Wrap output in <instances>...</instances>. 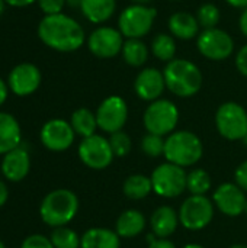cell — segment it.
Instances as JSON below:
<instances>
[{
  "mask_svg": "<svg viewBox=\"0 0 247 248\" xmlns=\"http://www.w3.org/2000/svg\"><path fill=\"white\" fill-rule=\"evenodd\" d=\"M38 38L48 48L58 52H73L86 42L83 26L66 13L45 15L36 29Z\"/></svg>",
  "mask_w": 247,
  "mask_h": 248,
  "instance_id": "obj_1",
  "label": "cell"
},
{
  "mask_svg": "<svg viewBox=\"0 0 247 248\" xmlns=\"http://www.w3.org/2000/svg\"><path fill=\"white\" fill-rule=\"evenodd\" d=\"M166 89L178 97H192L202 87L199 67L185 58H175L163 70Z\"/></svg>",
  "mask_w": 247,
  "mask_h": 248,
  "instance_id": "obj_2",
  "label": "cell"
},
{
  "mask_svg": "<svg viewBox=\"0 0 247 248\" xmlns=\"http://www.w3.org/2000/svg\"><path fill=\"white\" fill-rule=\"evenodd\" d=\"M79 199L68 189H57L49 192L39 206L41 219L52 228L67 225L76 217Z\"/></svg>",
  "mask_w": 247,
  "mask_h": 248,
  "instance_id": "obj_3",
  "label": "cell"
},
{
  "mask_svg": "<svg viewBox=\"0 0 247 248\" xmlns=\"http://www.w3.org/2000/svg\"><path fill=\"white\" fill-rule=\"evenodd\" d=\"M202 142L199 137L191 131L172 132L165 142V157L169 163L181 167L197 164L202 157Z\"/></svg>",
  "mask_w": 247,
  "mask_h": 248,
  "instance_id": "obj_4",
  "label": "cell"
},
{
  "mask_svg": "<svg viewBox=\"0 0 247 248\" xmlns=\"http://www.w3.org/2000/svg\"><path fill=\"white\" fill-rule=\"evenodd\" d=\"M157 10L148 4L132 3L121 10L118 16V29L125 39H141L153 29Z\"/></svg>",
  "mask_w": 247,
  "mask_h": 248,
  "instance_id": "obj_5",
  "label": "cell"
},
{
  "mask_svg": "<svg viewBox=\"0 0 247 248\" xmlns=\"http://www.w3.org/2000/svg\"><path fill=\"white\" fill-rule=\"evenodd\" d=\"M147 132L156 135H170L179 122L178 106L167 99H157L150 102L143 116Z\"/></svg>",
  "mask_w": 247,
  "mask_h": 248,
  "instance_id": "obj_6",
  "label": "cell"
},
{
  "mask_svg": "<svg viewBox=\"0 0 247 248\" xmlns=\"http://www.w3.org/2000/svg\"><path fill=\"white\" fill-rule=\"evenodd\" d=\"M150 179L153 185V192L162 198H178L186 190L188 174L185 169L169 161L156 167Z\"/></svg>",
  "mask_w": 247,
  "mask_h": 248,
  "instance_id": "obj_7",
  "label": "cell"
},
{
  "mask_svg": "<svg viewBox=\"0 0 247 248\" xmlns=\"http://www.w3.org/2000/svg\"><path fill=\"white\" fill-rule=\"evenodd\" d=\"M197 48L210 61H224L234 52V39L227 31L220 28L202 29L197 36Z\"/></svg>",
  "mask_w": 247,
  "mask_h": 248,
  "instance_id": "obj_8",
  "label": "cell"
},
{
  "mask_svg": "<svg viewBox=\"0 0 247 248\" xmlns=\"http://www.w3.org/2000/svg\"><path fill=\"white\" fill-rule=\"evenodd\" d=\"M215 126L220 135L226 140H243L247 134L246 109L236 102L223 103L215 113Z\"/></svg>",
  "mask_w": 247,
  "mask_h": 248,
  "instance_id": "obj_9",
  "label": "cell"
},
{
  "mask_svg": "<svg viewBox=\"0 0 247 248\" xmlns=\"http://www.w3.org/2000/svg\"><path fill=\"white\" fill-rule=\"evenodd\" d=\"M213 218L214 206L205 195L189 196L179 209V222L189 231L204 230Z\"/></svg>",
  "mask_w": 247,
  "mask_h": 248,
  "instance_id": "obj_10",
  "label": "cell"
},
{
  "mask_svg": "<svg viewBox=\"0 0 247 248\" xmlns=\"http://www.w3.org/2000/svg\"><path fill=\"white\" fill-rule=\"evenodd\" d=\"M89 51L99 60H111L121 54L125 38L118 28L100 25L86 39Z\"/></svg>",
  "mask_w": 247,
  "mask_h": 248,
  "instance_id": "obj_11",
  "label": "cell"
},
{
  "mask_svg": "<svg viewBox=\"0 0 247 248\" xmlns=\"http://www.w3.org/2000/svg\"><path fill=\"white\" fill-rule=\"evenodd\" d=\"M79 157L89 169L103 170L112 163L115 155L112 153L109 140L95 134L87 138H83L79 145Z\"/></svg>",
  "mask_w": 247,
  "mask_h": 248,
  "instance_id": "obj_12",
  "label": "cell"
},
{
  "mask_svg": "<svg viewBox=\"0 0 247 248\" xmlns=\"http://www.w3.org/2000/svg\"><path fill=\"white\" fill-rule=\"evenodd\" d=\"M127 119H128V105L121 96L114 94L103 99L96 110L98 126L108 134L122 131Z\"/></svg>",
  "mask_w": 247,
  "mask_h": 248,
  "instance_id": "obj_13",
  "label": "cell"
},
{
  "mask_svg": "<svg viewBox=\"0 0 247 248\" xmlns=\"http://www.w3.org/2000/svg\"><path fill=\"white\" fill-rule=\"evenodd\" d=\"M42 81L41 70L31 62H22L15 65L7 76L9 90L16 96H29L35 93Z\"/></svg>",
  "mask_w": 247,
  "mask_h": 248,
  "instance_id": "obj_14",
  "label": "cell"
},
{
  "mask_svg": "<svg viewBox=\"0 0 247 248\" xmlns=\"http://www.w3.org/2000/svg\"><path fill=\"white\" fill-rule=\"evenodd\" d=\"M74 129L70 122L64 119H51L41 128V142L51 151H64L71 147L74 141Z\"/></svg>",
  "mask_w": 247,
  "mask_h": 248,
  "instance_id": "obj_15",
  "label": "cell"
},
{
  "mask_svg": "<svg viewBox=\"0 0 247 248\" xmlns=\"http://www.w3.org/2000/svg\"><path fill=\"white\" fill-rule=\"evenodd\" d=\"M165 89H166V81H165L163 71L154 67L143 68L134 80L135 94L146 102H154L160 99Z\"/></svg>",
  "mask_w": 247,
  "mask_h": 248,
  "instance_id": "obj_16",
  "label": "cell"
},
{
  "mask_svg": "<svg viewBox=\"0 0 247 248\" xmlns=\"http://www.w3.org/2000/svg\"><path fill=\"white\" fill-rule=\"evenodd\" d=\"M217 208L227 217H239L246 212V195L234 183H224L218 186L213 196Z\"/></svg>",
  "mask_w": 247,
  "mask_h": 248,
  "instance_id": "obj_17",
  "label": "cell"
},
{
  "mask_svg": "<svg viewBox=\"0 0 247 248\" xmlns=\"http://www.w3.org/2000/svg\"><path fill=\"white\" fill-rule=\"evenodd\" d=\"M31 170V158L26 147L22 144L15 150L3 155L1 160V173L9 182L23 180Z\"/></svg>",
  "mask_w": 247,
  "mask_h": 248,
  "instance_id": "obj_18",
  "label": "cell"
},
{
  "mask_svg": "<svg viewBox=\"0 0 247 248\" xmlns=\"http://www.w3.org/2000/svg\"><path fill=\"white\" fill-rule=\"evenodd\" d=\"M167 28L170 35H173L176 39L182 41H191L199 35V22L195 15L188 12H175L170 15L167 20Z\"/></svg>",
  "mask_w": 247,
  "mask_h": 248,
  "instance_id": "obj_19",
  "label": "cell"
},
{
  "mask_svg": "<svg viewBox=\"0 0 247 248\" xmlns=\"http://www.w3.org/2000/svg\"><path fill=\"white\" fill-rule=\"evenodd\" d=\"M22 144V131L16 118L0 112V154H7Z\"/></svg>",
  "mask_w": 247,
  "mask_h": 248,
  "instance_id": "obj_20",
  "label": "cell"
},
{
  "mask_svg": "<svg viewBox=\"0 0 247 248\" xmlns=\"http://www.w3.org/2000/svg\"><path fill=\"white\" fill-rule=\"evenodd\" d=\"M150 224L153 234L157 238H167L179 225V214H176L170 206H160L153 212Z\"/></svg>",
  "mask_w": 247,
  "mask_h": 248,
  "instance_id": "obj_21",
  "label": "cell"
},
{
  "mask_svg": "<svg viewBox=\"0 0 247 248\" xmlns=\"http://www.w3.org/2000/svg\"><path fill=\"white\" fill-rule=\"evenodd\" d=\"M82 15L95 25L108 22L116 10V0H82Z\"/></svg>",
  "mask_w": 247,
  "mask_h": 248,
  "instance_id": "obj_22",
  "label": "cell"
},
{
  "mask_svg": "<svg viewBox=\"0 0 247 248\" xmlns=\"http://www.w3.org/2000/svg\"><path fill=\"white\" fill-rule=\"evenodd\" d=\"M144 227H146L144 215L140 211L128 209L118 217L115 232L122 238H134L138 234H141Z\"/></svg>",
  "mask_w": 247,
  "mask_h": 248,
  "instance_id": "obj_23",
  "label": "cell"
},
{
  "mask_svg": "<svg viewBox=\"0 0 247 248\" xmlns=\"http://www.w3.org/2000/svg\"><path fill=\"white\" fill-rule=\"evenodd\" d=\"M119 235L106 228H90L82 235L80 248H119Z\"/></svg>",
  "mask_w": 247,
  "mask_h": 248,
  "instance_id": "obj_24",
  "label": "cell"
},
{
  "mask_svg": "<svg viewBox=\"0 0 247 248\" xmlns=\"http://www.w3.org/2000/svg\"><path fill=\"white\" fill-rule=\"evenodd\" d=\"M150 51L151 54L163 61V62H170L172 60L176 58V51H178V46H176V38L170 33H165V32H160L157 33L153 39H151V45H150Z\"/></svg>",
  "mask_w": 247,
  "mask_h": 248,
  "instance_id": "obj_25",
  "label": "cell"
},
{
  "mask_svg": "<svg viewBox=\"0 0 247 248\" xmlns=\"http://www.w3.org/2000/svg\"><path fill=\"white\" fill-rule=\"evenodd\" d=\"M150 49L141 39H125L121 55L125 64L131 67H143L148 60Z\"/></svg>",
  "mask_w": 247,
  "mask_h": 248,
  "instance_id": "obj_26",
  "label": "cell"
},
{
  "mask_svg": "<svg viewBox=\"0 0 247 248\" xmlns=\"http://www.w3.org/2000/svg\"><path fill=\"white\" fill-rule=\"evenodd\" d=\"M70 124H71L74 132L83 138L95 135L96 129L99 128L98 121H96V113H93L87 108H80V109L74 110L71 115Z\"/></svg>",
  "mask_w": 247,
  "mask_h": 248,
  "instance_id": "obj_27",
  "label": "cell"
},
{
  "mask_svg": "<svg viewBox=\"0 0 247 248\" xmlns=\"http://www.w3.org/2000/svg\"><path fill=\"white\" fill-rule=\"evenodd\" d=\"M124 195L130 199H144L153 190L151 179L144 174H132L124 182Z\"/></svg>",
  "mask_w": 247,
  "mask_h": 248,
  "instance_id": "obj_28",
  "label": "cell"
},
{
  "mask_svg": "<svg viewBox=\"0 0 247 248\" xmlns=\"http://www.w3.org/2000/svg\"><path fill=\"white\" fill-rule=\"evenodd\" d=\"M186 189L191 195H207L211 189V176L202 169H194L188 173Z\"/></svg>",
  "mask_w": 247,
  "mask_h": 248,
  "instance_id": "obj_29",
  "label": "cell"
},
{
  "mask_svg": "<svg viewBox=\"0 0 247 248\" xmlns=\"http://www.w3.org/2000/svg\"><path fill=\"white\" fill-rule=\"evenodd\" d=\"M49 240L54 248H80V244H82V237H79L76 231L67 227L54 228Z\"/></svg>",
  "mask_w": 247,
  "mask_h": 248,
  "instance_id": "obj_30",
  "label": "cell"
},
{
  "mask_svg": "<svg viewBox=\"0 0 247 248\" xmlns=\"http://www.w3.org/2000/svg\"><path fill=\"white\" fill-rule=\"evenodd\" d=\"M197 19L204 29L217 28L221 20V10L214 3H204L197 10Z\"/></svg>",
  "mask_w": 247,
  "mask_h": 248,
  "instance_id": "obj_31",
  "label": "cell"
},
{
  "mask_svg": "<svg viewBox=\"0 0 247 248\" xmlns=\"http://www.w3.org/2000/svg\"><path fill=\"white\" fill-rule=\"evenodd\" d=\"M165 142L166 140L162 135L147 132L141 140V148L148 157H160L165 154Z\"/></svg>",
  "mask_w": 247,
  "mask_h": 248,
  "instance_id": "obj_32",
  "label": "cell"
},
{
  "mask_svg": "<svg viewBox=\"0 0 247 248\" xmlns=\"http://www.w3.org/2000/svg\"><path fill=\"white\" fill-rule=\"evenodd\" d=\"M109 144L115 157H125L131 151V138L127 132L118 131L111 134Z\"/></svg>",
  "mask_w": 247,
  "mask_h": 248,
  "instance_id": "obj_33",
  "label": "cell"
},
{
  "mask_svg": "<svg viewBox=\"0 0 247 248\" xmlns=\"http://www.w3.org/2000/svg\"><path fill=\"white\" fill-rule=\"evenodd\" d=\"M36 3L45 15L63 13V9L67 4L66 0H36Z\"/></svg>",
  "mask_w": 247,
  "mask_h": 248,
  "instance_id": "obj_34",
  "label": "cell"
},
{
  "mask_svg": "<svg viewBox=\"0 0 247 248\" xmlns=\"http://www.w3.org/2000/svg\"><path fill=\"white\" fill-rule=\"evenodd\" d=\"M20 248H54L49 238L41 235V234H33L25 238Z\"/></svg>",
  "mask_w": 247,
  "mask_h": 248,
  "instance_id": "obj_35",
  "label": "cell"
},
{
  "mask_svg": "<svg viewBox=\"0 0 247 248\" xmlns=\"http://www.w3.org/2000/svg\"><path fill=\"white\" fill-rule=\"evenodd\" d=\"M236 67L242 76L247 77V44L243 45L236 54Z\"/></svg>",
  "mask_w": 247,
  "mask_h": 248,
  "instance_id": "obj_36",
  "label": "cell"
},
{
  "mask_svg": "<svg viewBox=\"0 0 247 248\" xmlns=\"http://www.w3.org/2000/svg\"><path fill=\"white\" fill-rule=\"evenodd\" d=\"M234 179H236V185L240 189H243L245 192H247V161H243L237 167V170L234 173Z\"/></svg>",
  "mask_w": 247,
  "mask_h": 248,
  "instance_id": "obj_37",
  "label": "cell"
},
{
  "mask_svg": "<svg viewBox=\"0 0 247 248\" xmlns=\"http://www.w3.org/2000/svg\"><path fill=\"white\" fill-rule=\"evenodd\" d=\"M148 248H176L172 241H169L167 238H157L154 234L148 235Z\"/></svg>",
  "mask_w": 247,
  "mask_h": 248,
  "instance_id": "obj_38",
  "label": "cell"
},
{
  "mask_svg": "<svg viewBox=\"0 0 247 248\" xmlns=\"http://www.w3.org/2000/svg\"><path fill=\"white\" fill-rule=\"evenodd\" d=\"M35 1L36 0H4V3L12 6V7H26V6H31Z\"/></svg>",
  "mask_w": 247,
  "mask_h": 248,
  "instance_id": "obj_39",
  "label": "cell"
},
{
  "mask_svg": "<svg viewBox=\"0 0 247 248\" xmlns=\"http://www.w3.org/2000/svg\"><path fill=\"white\" fill-rule=\"evenodd\" d=\"M239 29L247 38V7L242 12L240 17H239Z\"/></svg>",
  "mask_w": 247,
  "mask_h": 248,
  "instance_id": "obj_40",
  "label": "cell"
},
{
  "mask_svg": "<svg viewBox=\"0 0 247 248\" xmlns=\"http://www.w3.org/2000/svg\"><path fill=\"white\" fill-rule=\"evenodd\" d=\"M7 94H9V86L3 78H0V106L6 102Z\"/></svg>",
  "mask_w": 247,
  "mask_h": 248,
  "instance_id": "obj_41",
  "label": "cell"
},
{
  "mask_svg": "<svg viewBox=\"0 0 247 248\" xmlns=\"http://www.w3.org/2000/svg\"><path fill=\"white\" fill-rule=\"evenodd\" d=\"M7 198H9V190H7V186L3 180H0V208L7 202Z\"/></svg>",
  "mask_w": 247,
  "mask_h": 248,
  "instance_id": "obj_42",
  "label": "cell"
},
{
  "mask_svg": "<svg viewBox=\"0 0 247 248\" xmlns=\"http://www.w3.org/2000/svg\"><path fill=\"white\" fill-rule=\"evenodd\" d=\"M226 3L231 7H236V9H246L247 7V0H226Z\"/></svg>",
  "mask_w": 247,
  "mask_h": 248,
  "instance_id": "obj_43",
  "label": "cell"
},
{
  "mask_svg": "<svg viewBox=\"0 0 247 248\" xmlns=\"http://www.w3.org/2000/svg\"><path fill=\"white\" fill-rule=\"evenodd\" d=\"M66 1H67V4H68L70 7H79V9H80L82 0H66Z\"/></svg>",
  "mask_w": 247,
  "mask_h": 248,
  "instance_id": "obj_44",
  "label": "cell"
},
{
  "mask_svg": "<svg viewBox=\"0 0 247 248\" xmlns=\"http://www.w3.org/2000/svg\"><path fill=\"white\" fill-rule=\"evenodd\" d=\"M151 0H132V3H137V4H148Z\"/></svg>",
  "mask_w": 247,
  "mask_h": 248,
  "instance_id": "obj_45",
  "label": "cell"
},
{
  "mask_svg": "<svg viewBox=\"0 0 247 248\" xmlns=\"http://www.w3.org/2000/svg\"><path fill=\"white\" fill-rule=\"evenodd\" d=\"M4 6H6L4 0H0V16H1V13L4 12Z\"/></svg>",
  "mask_w": 247,
  "mask_h": 248,
  "instance_id": "obj_46",
  "label": "cell"
},
{
  "mask_svg": "<svg viewBox=\"0 0 247 248\" xmlns=\"http://www.w3.org/2000/svg\"><path fill=\"white\" fill-rule=\"evenodd\" d=\"M183 248H205V247H202V246H199V244H188V246H185Z\"/></svg>",
  "mask_w": 247,
  "mask_h": 248,
  "instance_id": "obj_47",
  "label": "cell"
},
{
  "mask_svg": "<svg viewBox=\"0 0 247 248\" xmlns=\"http://www.w3.org/2000/svg\"><path fill=\"white\" fill-rule=\"evenodd\" d=\"M230 248H247V246H245V244H236V246H231Z\"/></svg>",
  "mask_w": 247,
  "mask_h": 248,
  "instance_id": "obj_48",
  "label": "cell"
},
{
  "mask_svg": "<svg viewBox=\"0 0 247 248\" xmlns=\"http://www.w3.org/2000/svg\"><path fill=\"white\" fill-rule=\"evenodd\" d=\"M242 141H243V144H245V145H246V147H247V134H246V135H245V138H243Z\"/></svg>",
  "mask_w": 247,
  "mask_h": 248,
  "instance_id": "obj_49",
  "label": "cell"
},
{
  "mask_svg": "<svg viewBox=\"0 0 247 248\" xmlns=\"http://www.w3.org/2000/svg\"><path fill=\"white\" fill-rule=\"evenodd\" d=\"M0 248H4V244L1 243V240H0Z\"/></svg>",
  "mask_w": 247,
  "mask_h": 248,
  "instance_id": "obj_50",
  "label": "cell"
},
{
  "mask_svg": "<svg viewBox=\"0 0 247 248\" xmlns=\"http://www.w3.org/2000/svg\"><path fill=\"white\" fill-rule=\"evenodd\" d=\"M169 1H181V0H169Z\"/></svg>",
  "mask_w": 247,
  "mask_h": 248,
  "instance_id": "obj_51",
  "label": "cell"
},
{
  "mask_svg": "<svg viewBox=\"0 0 247 248\" xmlns=\"http://www.w3.org/2000/svg\"><path fill=\"white\" fill-rule=\"evenodd\" d=\"M246 214H247V205H246Z\"/></svg>",
  "mask_w": 247,
  "mask_h": 248,
  "instance_id": "obj_52",
  "label": "cell"
}]
</instances>
